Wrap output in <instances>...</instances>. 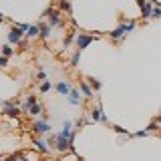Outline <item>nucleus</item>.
Wrapping results in <instances>:
<instances>
[{
    "instance_id": "nucleus-1",
    "label": "nucleus",
    "mask_w": 161,
    "mask_h": 161,
    "mask_svg": "<svg viewBox=\"0 0 161 161\" xmlns=\"http://www.w3.org/2000/svg\"><path fill=\"white\" fill-rule=\"evenodd\" d=\"M97 38L95 36V34H85V32H80L79 36H77V48L79 50H83V48H87L91 42H93V40Z\"/></svg>"
},
{
    "instance_id": "nucleus-2",
    "label": "nucleus",
    "mask_w": 161,
    "mask_h": 161,
    "mask_svg": "<svg viewBox=\"0 0 161 161\" xmlns=\"http://www.w3.org/2000/svg\"><path fill=\"white\" fill-rule=\"evenodd\" d=\"M22 30H24V28H20L18 24H14V26H12V30L8 32V42H10V44H14V42H20V40H22V34H24Z\"/></svg>"
},
{
    "instance_id": "nucleus-3",
    "label": "nucleus",
    "mask_w": 161,
    "mask_h": 161,
    "mask_svg": "<svg viewBox=\"0 0 161 161\" xmlns=\"http://www.w3.org/2000/svg\"><path fill=\"white\" fill-rule=\"evenodd\" d=\"M32 133L34 135H47V133H50V125L47 121H36L32 125Z\"/></svg>"
},
{
    "instance_id": "nucleus-4",
    "label": "nucleus",
    "mask_w": 161,
    "mask_h": 161,
    "mask_svg": "<svg viewBox=\"0 0 161 161\" xmlns=\"http://www.w3.org/2000/svg\"><path fill=\"white\" fill-rule=\"evenodd\" d=\"M44 16H48V20H50V26H63V18H60V14L57 12V10L48 8L47 12H44Z\"/></svg>"
},
{
    "instance_id": "nucleus-5",
    "label": "nucleus",
    "mask_w": 161,
    "mask_h": 161,
    "mask_svg": "<svg viewBox=\"0 0 161 161\" xmlns=\"http://www.w3.org/2000/svg\"><path fill=\"white\" fill-rule=\"evenodd\" d=\"M91 117H93V121H99V123H107V117L103 115L101 107H95L93 111H91Z\"/></svg>"
},
{
    "instance_id": "nucleus-6",
    "label": "nucleus",
    "mask_w": 161,
    "mask_h": 161,
    "mask_svg": "<svg viewBox=\"0 0 161 161\" xmlns=\"http://www.w3.org/2000/svg\"><path fill=\"white\" fill-rule=\"evenodd\" d=\"M80 91L85 93V97H87V99L93 97V87L89 85V80H87V79H85V80H80Z\"/></svg>"
},
{
    "instance_id": "nucleus-7",
    "label": "nucleus",
    "mask_w": 161,
    "mask_h": 161,
    "mask_svg": "<svg viewBox=\"0 0 161 161\" xmlns=\"http://www.w3.org/2000/svg\"><path fill=\"white\" fill-rule=\"evenodd\" d=\"M57 91H58V95H70V85L69 83H64V80H60V83L57 85Z\"/></svg>"
},
{
    "instance_id": "nucleus-8",
    "label": "nucleus",
    "mask_w": 161,
    "mask_h": 161,
    "mask_svg": "<svg viewBox=\"0 0 161 161\" xmlns=\"http://www.w3.org/2000/svg\"><path fill=\"white\" fill-rule=\"evenodd\" d=\"M32 145L40 151V153H48V145L44 143V141H40V139H32Z\"/></svg>"
},
{
    "instance_id": "nucleus-9",
    "label": "nucleus",
    "mask_w": 161,
    "mask_h": 161,
    "mask_svg": "<svg viewBox=\"0 0 161 161\" xmlns=\"http://www.w3.org/2000/svg\"><path fill=\"white\" fill-rule=\"evenodd\" d=\"M69 101H70V105H80V95H79V91H77V89H73V91H70Z\"/></svg>"
},
{
    "instance_id": "nucleus-10",
    "label": "nucleus",
    "mask_w": 161,
    "mask_h": 161,
    "mask_svg": "<svg viewBox=\"0 0 161 161\" xmlns=\"http://www.w3.org/2000/svg\"><path fill=\"white\" fill-rule=\"evenodd\" d=\"M38 26H40V36H42L44 40H47V38L50 36V24H44V22H40Z\"/></svg>"
},
{
    "instance_id": "nucleus-11",
    "label": "nucleus",
    "mask_w": 161,
    "mask_h": 161,
    "mask_svg": "<svg viewBox=\"0 0 161 161\" xmlns=\"http://www.w3.org/2000/svg\"><path fill=\"white\" fill-rule=\"evenodd\" d=\"M38 34H40V26H38V24H34V26H28V30H26V36L34 38V36H38Z\"/></svg>"
},
{
    "instance_id": "nucleus-12",
    "label": "nucleus",
    "mask_w": 161,
    "mask_h": 161,
    "mask_svg": "<svg viewBox=\"0 0 161 161\" xmlns=\"http://www.w3.org/2000/svg\"><path fill=\"white\" fill-rule=\"evenodd\" d=\"M87 80H89V85H91V87H93V91H99L101 87H103V85H101V80H97L95 77H87Z\"/></svg>"
},
{
    "instance_id": "nucleus-13",
    "label": "nucleus",
    "mask_w": 161,
    "mask_h": 161,
    "mask_svg": "<svg viewBox=\"0 0 161 161\" xmlns=\"http://www.w3.org/2000/svg\"><path fill=\"white\" fill-rule=\"evenodd\" d=\"M18 113H20V109L18 107H8V109H4V115H6V117H18Z\"/></svg>"
},
{
    "instance_id": "nucleus-14",
    "label": "nucleus",
    "mask_w": 161,
    "mask_h": 161,
    "mask_svg": "<svg viewBox=\"0 0 161 161\" xmlns=\"http://www.w3.org/2000/svg\"><path fill=\"white\" fill-rule=\"evenodd\" d=\"M38 113H40V105L38 103H34V105L28 107V115H38Z\"/></svg>"
},
{
    "instance_id": "nucleus-15",
    "label": "nucleus",
    "mask_w": 161,
    "mask_h": 161,
    "mask_svg": "<svg viewBox=\"0 0 161 161\" xmlns=\"http://www.w3.org/2000/svg\"><path fill=\"white\" fill-rule=\"evenodd\" d=\"M60 8H63V10H67V14L73 12V8H70V2H69V0H60Z\"/></svg>"
},
{
    "instance_id": "nucleus-16",
    "label": "nucleus",
    "mask_w": 161,
    "mask_h": 161,
    "mask_svg": "<svg viewBox=\"0 0 161 161\" xmlns=\"http://www.w3.org/2000/svg\"><path fill=\"white\" fill-rule=\"evenodd\" d=\"M79 57H80V50H77V53L70 57V64H73V67H77V64H79Z\"/></svg>"
},
{
    "instance_id": "nucleus-17",
    "label": "nucleus",
    "mask_w": 161,
    "mask_h": 161,
    "mask_svg": "<svg viewBox=\"0 0 161 161\" xmlns=\"http://www.w3.org/2000/svg\"><path fill=\"white\" fill-rule=\"evenodd\" d=\"M50 87H53V85H50L48 80H44V83L40 85V93H48V91H50Z\"/></svg>"
},
{
    "instance_id": "nucleus-18",
    "label": "nucleus",
    "mask_w": 161,
    "mask_h": 161,
    "mask_svg": "<svg viewBox=\"0 0 161 161\" xmlns=\"http://www.w3.org/2000/svg\"><path fill=\"white\" fill-rule=\"evenodd\" d=\"M12 53H14L12 47H10V44H4V48H2V54H4V57H10Z\"/></svg>"
},
{
    "instance_id": "nucleus-19",
    "label": "nucleus",
    "mask_w": 161,
    "mask_h": 161,
    "mask_svg": "<svg viewBox=\"0 0 161 161\" xmlns=\"http://www.w3.org/2000/svg\"><path fill=\"white\" fill-rule=\"evenodd\" d=\"M34 103H36V97H32V95H28V97H26V105H24V107H30V105H34Z\"/></svg>"
},
{
    "instance_id": "nucleus-20",
    "label": "nucleus",
    "mask_w": 161,
    "mask_h": 161,
    "mask_svg": "<svg viewBox=\"0 0 161 161\" xmlns=\"http://www.w3.org/2000/svg\"><path fill=\"white\" fill-rule=\"evenodd\" d=\"M113 131H115V133H121V135H129L127 131H125L123 127H119V125H113Z\"/></svg>"
},
{
    "instance_id": "nucleus-21",
    "label": "nucleus",
    "mask_w": 161,
    "mask_h": 161,
    "mask_svg": "<svg viewBox=\"0 0 161 161\" xmlns=\"http://www.w3.org/2000/svg\"><path fill=\"white\" fill-rule=\"evenodd\" d=\"M153 18H161V8H159V6L153 8Z\"/></svg>"
},
{
    "instance_id": "nucleus-22",
    "label": "nucleus",
    "mask_w": 161,
    "mask_h": 161,
    "mask_svg": "<svg viewBox=\"0 0 161 161\" xmlns=\"http://www.w3.org/2000/svg\"><path fill=\"white\" fill-rule=\"evenodd\" d=\"M147 135H149V131H137L135 137H147Z\"/></svg>"
},
{
    "instance_id": "nucleus-23",
    "label": "nucleus",
    "mask_w": 161,
    "mask_h": 161,
    "mask_svg": "<svg viewBox=\"0 0 161 161\" xmlns=\"http://www.w3.org/2000/svg\"><path fill=\"white\" fill-rule=\"evenodd\" d=\"M73 36H75V34H73V32H70V34H69V36H67V40H64V48H67V47H69V44H70V40H73Z\"/></svg>"
},
{
    "instance_id": "nucleus-24",
    "label": "nucleus",
    "mask_w": 161,
    "mask_h": 161,
    "mask_svg": "<svg viewBox=\"0 0 161 161\" xmlns=\"http://www.w3.org/2000/svg\"><path fill=\"white\" fill-rule=\"evenodd\" d=\"M0 64H2V67H8V57H4V54H2V58H0Z\"/></svg>"
},
{
    "instance_id": "nucleus-25",
    "label": "nucleus",
    "mask_w": 161,
    "mask_h": 161,
    "mask_svg": "<svg viewBox=\"0 0 161 161\" xmlns=\"http://www.w3.org/2000/svg\"><path fill=\"white\" fill-rule=\"evenodd\" d=\"M36 79H38V80H47V75H44V73H42V70H38V75H36Z\"/></svg>"
},
{
    "instance_id": "nucleus-26",
    "label": "nucleus",
    "mask_w": 161,
    "mask_h": 161,
    "mask_svg": "<svg viewBox=\"0 0 161 161\" xmlns=\"http://www.w3.org/2000/svg\"><path fill=\"white\" fill-rule=\"evenodd\" d=\"M147 131H157V123H155V121H153V123H151L149 127H147Z\"/></svg>"
}]
</instances>
